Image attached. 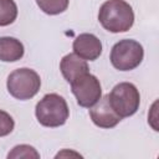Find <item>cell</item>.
Instances as JSON below:
<instances>
[{
    "instance_id": "cell-1",
    "label": "cell",
    "mask_w": 159,
    "mask_h": 159,
    "mask_svg": "<svg viewBox=\"0 0 159 159\" xmlns=\"http://www.w3.org/2000/svg\"><path fill=\"white\" fill-rule=\"evenodd\" d=\"M98 21L109 32H125L134 24V12L124 0H107L99 7Z\"/></svg>"
},
{
    "instance_id": "cell-2",
    "label": "cell",
    "mask_w": 159,
    "mask_h": 159,
    "mask_svg": "<svg viewBox=\"0 0 159 159\" xmlns=\"http://www.w3.org/2000/svg\"><path fill=\"white\" fill-rule=\"evenodd\" d=\"M35 114L41 125L57 128L66 123L70 116V109L62 96L57 93H48L36 104Z\"/></svg>"
},
{
    "instance_id": "cell-3",
    "label": "cell",
    "mask_w": 159,
    "mask_h": 159,
    "mask_svg": "<svg viewBox=\"0 0 159 159\" xmlns=\"http://www.w3.org/2000/svg\"><path fill=\"white\" fill-rule=\"evenodd\" d=\"M9 93L20 101H26L32 98L41 87V80L36 71L22 67L12 71L6 82Z\"/></svg>"
},
{
    "instance_id": "cell-4",
    "label": "cell",
    "mask_w": 159,
    "mask_h": 159,
    "mask_svg": "<svg viewBox=\"0 0 159 159\" xmlns=\"http://www.w3.org/2000/svg\"><path fill=\"white\" fill-rule=\"evenodd\" d=\"M144 57L143 46L130 39L118 41L111 50L109 60L112 66L119 71H132L137 68Z\"/></svg>"
},
{
    "instance_id": "cell-5",
    "label": "cell",
    "mask_w": 159,
    "mask_h": 159,
    "mask_svg": "<svg viewBox=\"0 0 159 159\" xmlns=\"http://www.w3.org/2000/svg\"><path fill=\"white\" fill-rule=\"evenodd\" d=\"M113 109L120 118L133 116L140 104V94L138 88L130 82H120L108 93Z\"/></svg>"
},
{
    "instance_id": "cell-6",
    "label": "cell",
    "mask_w": 159,
    "mask_h": 159,
    "mask_svg": "<svg viewBox=\"0 0 159 159\" xmlns=\"http://www.w3.org/2000/svg\"><path fill=\"white\" fill-rule=\"evenodd\" d=\"M71 91L77 103L83 108H91L102 97V87L99 80L89 72L71 82Z\"/></svg>"
},
{
    "instance_id": "cell-7",
    "label": "cell",
    "mask_w": 159,
    "mask_h": 159,
    "mask_svg": "<svg viewBox=\"0 0 159 159\" xmlns=\"http://www.w3.org/2000/svg\"><path fill=\"white\" fill-rule=\"evenodd\" d=\"M89 117L97 127L104 129L113 128L122 120V118L113 109L108 94L101 97L99 101L89 108Z\"/></svg>"
},
{
    "instance_id": "cell-8",
    "label": "cell",
    "mask_w": 159,
    "mask_h": 159,
    "mask_svg": "<svg viewBox=\"0 0 159 159\" xmlns=\"http://www.w3.org/2000/svg\"><path fill=\"white\" fill-rule=\"evenodd\" d=\"M73 52L86 61H94L102 53V42L93 34H81L73 41Z\"/></svg>"
},
{
    "instance_id": "cell-9",
    "label": "cell",
    "mask_w": 159,
    "mask_h": 159,
    "mask_svg": "<svg viewBox=\"0 0 159 159\" xmlns=\"http://www.w3.org/2000/svg\"><path fill=\"white\" fill-rule=\"evenodd\" d=\"M60 70L65 80L71 83L78 77L88 73V65L87 61L77 56L75 52L66 55L60 63Z\"/></svg>"
},
{
    "instance_id": "cell-10",
    "label": "cell",
    "mask_w": 159,
    "mask_h": 159,
    "mask_svg": "<svg viewBox=\"0 0 159 159\" xmlns=\"http://www.w3.org/2000/svg\"><path fill=\"white\" fill-rule=\"evenodd\" d=\"M25 52L24 45L20 40L10 36L0 37V61L15 62L22 58Z\"/></svg>"
},
{
    "instance_id": "cell-11",
    "label": "cell",
    "mask_w": 159,
    "mask_h": 159,
    "mask_svg": "<svg viewBox=\"0 0 159 159\" xmlns=\"http://www.w3.org/2000/svg\"><path fill=\"white\" fill-rule=\"evenodd\" d=\"M17 17V5L14 0H0V26L11 25Z\"/></svg>"
},
{
    "instance_id": "cell-12",
    "label": "cell",
    "mask_w": 159,
    "mask_h": 159,
    "mask_svg": "<svg viewBox=\"0 0 159 159\" xmlns=\"http://www.w3.org/2000/svg\"><path fill=\"white\" fill-rule=\"evenodd\" d=\"M70 0H36L37 6L47 15H58L68 7Z\"/></svg>"
},
{
    "instance_id": "cell-13",
    "label": "cell",
    "mask_w": 159,
    "mask_h": 159,
    "mask_svg": "<svg viewBox=\"0 0 159 159\" xmlns=\"http://www.w3.org/2000/svg\"><path fill=\"white\" fill-rule=\"evenodd\" d=\"M7 158L12 159V158H35V159H39L40 158V154L37 153V150L31 147V145H27V144H21V145H16L12 148V150L7 154Z\"/></svg>"
},
{
    "instance_id": "cell-14",
    "label": "cell",
    "mask_w": 159,
    "mask_h": 159,
    "mask_svg": "<svg viewBox=\"0 0 159 159\" xmlns=\"http://www.w3.org/2000/svg\"><path fill=\"white\" fill-rule=\"evenodd\" d=\"M14 127H15V122L12 117L7 112L0 109V137L9 135L14 130Z\"/></svg>"
}]
</instances>
